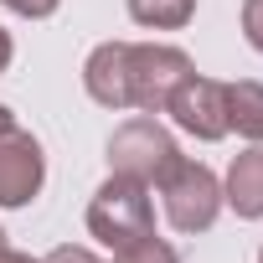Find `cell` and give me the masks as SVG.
Wrapping results in <instances>:
<instances>
[{"label": "cell", "instance_id": "obj_1", "mask_svg": "<svg viewBox=\"0 0 263 263\" xmlns=\"http://www.w3.org/2000/svg\"><path fill=\"white\" fill-rule=\"evenodd\" d=\"M88 232L103 248H124L145 232H155V206H150V186L129 181V176H108L98 186V196L88 201Z\"/></svg>", "mask_w": 263, "mask_h": 263}, {"label": "cell", "instance_id": "obj_2", "mask_svg": "<svg viewBox=\"0 0 263 263\" xmlns=\"http://www.w3.org/2000/svg\"><path fill=\"white\" fill-rule=\"evenodd\" d=\"M191 78V57L181 47H160V42H129L124 57V88H129V108L145 114H165L171 93Z\"/></svg>", "mask_w": 263, "mask_h": 263}, {"label": "cell", "instance_id": "obj_3", "mask_svg": "<svg viewBox=\"0 0 263 263\" xmlns=\"http://www.w3.org/2000/svg\"><path fill=\"white\" fill-rule=\"evenodd\" d=\"M176 165H181V150L155 119H129L114 129V140H108V171L114 176H129L140 186H160Z\"/></svg>", "mask_w": 263, "mask_h": 263}, {"label": "cell", "instance_id": "obj_4", "mask_svg": "<svg viewBox=\"0 0 263 263\" xmlns=\"http://www.w3.org/2000/svg\"><path fill=\"white\" fill-rule=\"evenodd\" d=\"M160 196H165V217L176 232H206L222 212V181L196 160H181L160 181Z\"/></svg>", "mask_w": 263, "mask_h": 263}, {"label": "cell", "instance_id": "obj_5", "mask_svg": "<svg viewBox=\"0 0 263 263\" xmlns=\"http://www.w3.org/2000/svg\"><path fill=\"white\" fill-rule=\"evenodd\" d=\"M165 114L186 129V135H196V140H222L227 135V83H217V78H186L176 93H171V103H165Z\"/></svg>", "mask_w": 263, "mask_h": 263}, {"label": "cell", "instance_id": "obj_6", "mask_svg": "<svg viewBox=\"0 0 263 263\" xmlns=\"http://www.w3.org/2000/svg\"><path fill=\"white\" fill-rule=\"evenodd\" d=\"M47 181V155L31 135L6 129L0 135V206H26Z\"/></svg>", "mask_w": 263, "mask_h": 263}, {"label": "cell", "instance_id": "obj_7", "mask_svg": "<svg viewBox=\"0 0 263 263\" xmlns=\"http://www.w3.org/2000/svg\"><path fill=\"white\" fill-rule=\"evenodd\" d=\"M124 57H129V42H103V47H93V57L83 62V83H88V98H93V103H103V108H129Z\"/></svg>", "mask_w": 263, "mask_h": 263}, {"label": "cell", "instance_id": "obj_8", "mask_svg": "<svg viewBox=\"0 0 263 263\" xmlns=\"http://www.w3.org/2000/svg\"><path fill=\"white\" fill-rule=\"evenodd\" d=\"M222 201H232L237 217H263V145L258 150H242L227 171V186H222Z\"/></svg>", "mask_w": 263, "mask_h": 263}, {"label": "cell", "instance_id": "obj_9", "mask_svg": "<svg viewBox=\"0 0 263 263\" xmlns=\"http://www.w3.org/2000/svg\"><path fill=\"white\" fill-rule=\"evenodd\" d=\"M227 129L263 145V83H227Z\"/></svg>", "mask_w": 263, "mask_h": 263}, {"label": "cell", "instance_id": "obj_10", "mask_svg": "<svg viewBox=\"0 0 263 263\" xmlns=\"http://www.w3.org/2000/svg\"><path fill=\"white\" fill-rule=\"evenodd\" d=\"M129 16L155 31H176L196 16V0H129Z\"/></svg>", "mask_w": 263, "mask_h": 263}, {"label": "cell", "instance_id": "obj_11", "mask_svg": "<svg viewBox=\"0 0 263 263\" xmlns=\"http://www.w3.org/2000/svg\"><path fill=\"white\" fill-rule=\"evenodd\" d=\"M108 263H181V258H176V248H171V242H160L155 232H145V237H135V242L114 248V258H108Z\"/></svg>", "mask_w": 263, "mask_h": 263}, {"label": "cell", "instance_id": "obj_12", "mask_svg": "<svg viewBox=\"0 0 263 263\" xmlns=\"http://www.w3.org/2000/svg\"><path fill=\"white\" fill-rule=\"evenodd\" d=\"M242 31H248V42L263 52V0H242Z\"/></svg>", "mask_w": 263, "mask_h": 263}, {"label": "cell", "instance_id": "obj_13", "mask_svg": "<svg viewBox=\"0 0 263 263\" xmlns=\"http://www.w3.org/2000/svg\"><path fill=\"white\" fill-rule=\"evenodd\" d=\"M0 6H11L16 16H26V21H42V16H52L62 0H0Z\"/></svg>", "mask_w": 263, "mask_h": 263}, {"label": "cell", "instance_id": "obj_14", "mask_svg": "<svg viewBox=\"0 0 263 263\" xmlns=\"http://www.w3.org/2000/svg\"><path fill=\"white\" fill-rule=\"evenodd\" d=\"M42 263H98V258H93L88 248H72V242H62V248H52Z\"/></svg>", "mask_w": 263, "mask_h": 263}, {"label": "cell", "instance_id": "obj_15", "mask_svg": "<svg viewBox=\"0 0 263 263\" xmlns=\"http://www.w3.org/2000/svg\"><path fill=\"white\" fill-rule=\"evenodd\" d=\"M11 57H16V42H11V31H6V26H0V72L11 67Z\"/></svg>", "mask_w": 263, "mask_h": 263}, {"label": "cell", "instance_id": "obj_16", "mask_svg": "<svg viewBox=\"0 0 263 263\" xmlns=\"http://www.w3.org/2000/svg\"><path fill=\"white\" fill-rule=\"evenodd\" d=\"M0 263H36V258H31V253H16V248L0 242Z\"/></svg>", "mask_w": 263, "mask_h": 263}, {"label": "cell", "instance_id": "obj_17", "mask_svg": "<svg viewBox=\"0 0 263 263\" xmlns=\"http://www.w3.org/2000/svg\"><path fill=\"white\" fill-rule=\"evenodd\" d=\"M6 129H16V114H11L6 103H0V135H6Z\"/></svg>", "mask_w": 263, "mask_h": 263}, {"label": "cell", "instance_id": "obj_18", "mask_svg": "<svg viewBox=\"0 0 263 263\" xmlns=\"http://www.w3.org/2000/svg\"><path fill=\"white\" fill-rule=\"evenodd\" d=\"M0 242H6V232H0Z\"/></svg>", "mask_w": 263, "mask_h": 263}, {"label": "cell", "instance_id": "obj_19", "mask_svg": "<svg viewBox=\"0 0 263 263\" xmlns=\"http://www.w3.org/2000/svg\"><path fill=\"white\" fill-rule=\"evenodd\" d=\"M258 263H263V253H258Z\"/></svg>", "mask_w": 263, "mask_h": 263}]
</instances>
